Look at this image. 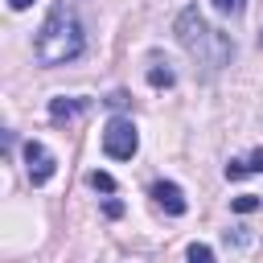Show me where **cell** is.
<instances>
[{"instance_id":"1","label":"cell","mask_w":263,"mask_h":263,"mask_svg":"<svg viewBox=\"0 0 263 263\" xmlns=\"http://www.w3.org/2000/svg\"><path fill=\"white\" fill-rule=\"evenodd\" d=\"M82 49H86V37H82L78 16L66 4H58L49 12V21L41 25V33H37V62L41 66H62V62H74Z\"/></svg>"},{"instance_id":"2","label":"cell","mask_w":263,"mask_h":263,"mask_svg":"<svg viewBox=\"0 0 263 263\" xmlns=\"http://www.w3.org/2000/svg\"><path fill=\"white\" fill-rule=\"evenodd\" d=\"M177 41L205 66V70H222L230 58H234V45H230V37L226 33H218V29H210L205 21H201V12L197 8H185L181 16H177Z\"/></svg>"},{"instance_id":"3","label":"cell","mask_w":263,"mask_h":263,"mask_svg":"<svg viewBox=\"0 0 263 263\" xmlns=\"http://www.w3.org/2000/svg\"><path fill=\"white\" fill-rule=\"evenodd\" d=\"M136 148H140L136 123H132V119H123V115H115V119L107 123V132H103V152H107L111 160H132V156H136Z\"/></svg>"},{"instance_id":"4","label":"cell","mask_w":263,"mask_h":263,"mask_svg":"<svg viewBox=\"0 0 263 263\" xmlns=\"http://www.w3.org/2000/svg\"><path fill=\"white\" fill-rule=\"evenodd\" d=\"M53 168H58L53 152H49L41 140H29V144H25V173H29V181H33V185H45V181L53 177Z\"/></svg>"},{"instance_id":"5","label":"cell","mask_w":263,"mask_h":263,"mask_svg":"<svg viewBox=\"0 0 263 263\" xmlns=\"http://www.w3.org/2000/svg\"><path fill=\"white\" fill-rule=\"evenodd\" d=\"M152 197H156V205H164L168 214H185V193H181V185L156 181V185H152Z\"/></svg>"},{"instance_id":"6","label":"cell","mask_w":263,"mask_h":263,"mask_svg":"<svg viewBox=\"0 0 263 263\" xmlns=\"http://www.w3.org/2000/svg\"><path fill=\"white\" fill-rule=\"evenodd\" d=\"M251 173H263V148H255L251 156H238V160H230V164H226V177H230V181L251 177Z\"/></svg>"},{"instance_id":"7","label":"cell","mask_w":263,"mask_h":263,"mask_svg":"<svg viewBox=\"0 0 263 263\" xmlns=\"http://www.w3.org/2000/svg\"><path fill=\"white\" fill-rule=\"evenodd\" d=\"M78 111H86V99H53V103H49V115H53V123H66V119H74Z\"/></svg>"},{"instance_id":"8","label":"cell","mask_w":263,"mask_h":263,"mask_svg":"<svg viewBox=\"0 0 263 263\" xmlns=\"http://www.w3.org/2000/svg\"><path fill=\"white\" fill-rule=\"evenodd\" d=\"M86 185H90V189H99V193H115V177H111V173H99V168H95V173H86Z\"/></svg>"},{"instance_id":"9","label":"cell","mask_w":263,"mask_h":263,"mask_svg":"<svg viewBox=\"0 0 263 263\" xmlns=\"http://www.w3.org/2000/svg\"><path fill=\"white\" fill-rule=\"evenodd\" d=\"M259 205H263V201H259L255 193H242V197L230 201V210H238V214H251V210H259Z\"/></svg>"},{"instance_id":"10","label":"cell","mask_w":263,"mask_h":263,"mask_svg":"<svg viewBox=\"0 0 263 263\" xmlns=\"http://www.w3.org/2000/svg\"><path fill=\"white\" fill-rule=\"evenodd\" d=\"M185 259H189V263H214V251H210V247H205V242H193V247H189V255H185Z\"/></svg>"},{"instance_id":"11","label":"cell","mask_w":263,"mask_h":263,"mask_svg":"<svg viewBox=\"0 0 263 263\" xmlns=\"http://www.w3.org/2000/svg\"><path fill=\"white\" fill-rule=\"evenodd\" d=\"M148 82H152V86H173V70H168V66H164V70L152 66V70H148Z\"/></svg>"},{"instance_id":"12","label":"cell","mask_w":263,"mask_h":263,"mask_svg":"<svg viewBox=\"0 0 263 263\" xmlns=\"http://www.w3.org/2000/svg\"><path fill=\"white\" fill-rule=\"evenodd\" d=\"M242 4H247V0H214V8L226 12V16H230V12H242Z\"/></svg>"},{"instance_id":"13","label":"cell","mask_w":263,"mask_h":263,"mask_svg":"<svg viewBox=\"0 0 263 263\" xmlns=\"http://www.w3.org/2000/svg\"><path fill=\"white\" fill-rule=\"evenodd\" d=\"M103 214H107V218H119L123 205H119V201H103Z\"/></svg>"},{"instance_id":"14","label":"cell","mask_w":263,"mask_h":263,"mask_svg":"<svg viewBox=\"0 0 263 263\" xmlns=\"http://www.w3.org/2000/svg\"><path fill=\"white\" fill-rule=\"evenodd\" d=\"M8 4H12V8H16V12H21V8H29V4H33V0H8Z\"/></svg>"}]
</instances>
